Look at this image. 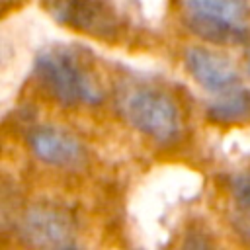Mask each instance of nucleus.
Here are the masks:
<instances>
[{
  "label": "nucleus",
  "instance_id": "9d476101",
  "mask_svg": "<svg viewBox=\"0 0 250 250\" xmlns=\"http://www.w3.org/2000/svg\"><path fill=\"white\" fill-rule=\"evenodd\" d=\"M246 70L250 74V47H248V53H246Z\"/></svg>",
  "mask_w": 250,
  "mask_h": 250
},
{
  "label": "nucleus",
  "instance_id": "f257e3e1",
  "mask_svg": "<svg viewBox=\"0 0 250 250\" xmlns=\"http://www.w3.org/2000/svg\"><path fill=\"white\" fill-rule=\"evenodd\" d=\"M33 78L62 107H92L104 102V92L90 64L76 49H43L33 61Z\"/></svg>",
  "mask_w": 250,
  "mask_h": 250
},
{
  "label": "nucleus",
  "instance_id": "20e7f679",
  "mask_svg": "<svg viewBox=\"0 0 250 250\" xmlns=\"http://www.w3.org/2000/svg\"><path fill=\"white\" fill-rule=\"evenodd\" d=\"M18 240L31 248H76L78 225L74 213L59 203L35 201L18 211L12 219Z\"/></svg>",
  "mask_w": 250,
  "mask_h": 250
},
{
  "label": "nucleus",
  "instance_id": "0eeeda50",
  "mask_svg": "<svg viewBox=\"0 0 250 250\" xmlns=\"http://www.w3.org/2000/svg\"><path fill=\"white\" fill-rule=\"evenodd\" d=\"M184 62L189 76L211 94H223L238 86V72L232 66L230 59L221 51L193 45L186 49Z\"/></svg>",
  "mask_w": 250,
  "mask_h": 250
},
{
  "label": "nucleus",
  "instance_id": "f03ea898",
  "mask_svg": "<svg viewBox=\"0 0 250 250\" xmlns=\"http://www.w3.org/2000/svg\"><path fill=\"white\" fill-rule=\"evenodd\" d=\"M123 119L143 137L170 146L182 139L184 113L176 98L154 84H131L119 94Z\"/></svg>",
  "mask_w": 250,
  "mask_h": 250
},
{
  "label": "nucleus",
  "instance_id": "6e6552de",
  "mask_svg": "<svg viewBox=\"0 0 250 250\" xmlns=\"http://www.w3.org/2000/svg\"><path fill=\"white\" fill-rule=\"evenodd\" d=\"M205 117L209 123L219 127H236L250 123V90L242 86H234L207 105Z\"/></svg>",
  "mask_w": 250,
  "mask_h": 250
},
{
  "label": "nucleus",
  "instance_id": "39448f33",
  "mask_svg": "<svg viewBox=\"0 0 250 250\" xmlns=\"http://www.w3.org/2000/svg\"><path fill=\"white\" fill-rule=\"evenodd\" d=\"M55 21L84 35L115 41L121 33L119 14L107 0H43Z\"/></svg>",
  "mask_w": 250,
  "mask_h": 250
},
{
  "label": "nucleus",
  "instance_id": "423d86ee",
  "mask_svg": "<svg viewBox=\"0 0 250 250\" xmlns=\"http://www.w3.org/2000/svg\"><path fill=\"white\" fill-rule=\"evenodd\" d=\"M25 143L29 152L49 168L80 170L88 162V148L82 139L53 123L31 125L25 135Z\"/></svg>",
  "mask_w": 250,
  "mask_h": 250
},
{
  "label": "nucleus",
  "instance_id": "7ed1b4c3",
  "mask_svg": "<svg viewBox=\"0 0 250 250\" xmlns=\"http://www.w3.org/2000/svg\"><path fill=\"white\" fill-rule=\"evenodd\" d=\"M182 21L195 37L217 45H250L248 0H178Z\"/></svg>",
  "mask_w": 250,
  "mask_h": 250
},
{
  "label": "nucleus",
  "instance_id": "1a4fd4ad",
  "mask_svg": "<svg viewBox=\"0 0 250 250\" xmlns=\"http://www.w3.org/2000/svg\"><path fill=\"white\" fill-rule=\"evenodd\" d=\"M227 189L232 229L238 232V236L250 242V170L234 174Z\"/></svg>",
  "mask_w": 250,
  "mask_h": 250
}]
</instances>
